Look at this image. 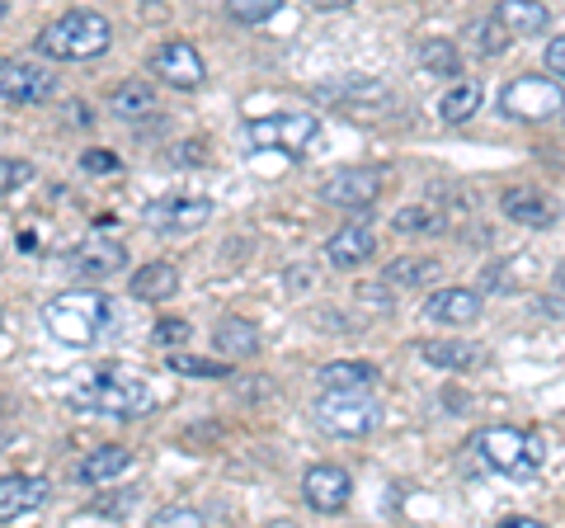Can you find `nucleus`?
<instances>
[{
	"instance_id": "412c9836",
	"label": "nucleus",
	"mask_w": 565,
	"mask_h": 528,
	"mask_svg": "<svg viewBox=\"0 0 565 528\" xmlns=\"http://www.w3.org/2000/svg\"><path fill=\"white\" fill-rule=\"evenodd\" d=\"M494 14L514 29V39H537V33H546V24H552V14H546L542 0H500Z\"/></svg>"
},
{
	"instance_id": "f8f14e48",
	"label": "nucleus",
	"mask_w": 565,
	"mask_h": 528,
	"mask_svg": "<svg viewBox=\"0 0 565 528\" xmlns=\"http://www.w3.org/2000/svg\"><path fill=\"white\" fill-rule=\"evenodd\" d=\"M377 193H382V175L377 170H334L330 180L321 184V199L330 203V208H367V203H377Z\"/></svg>"
},
{
	"instance_id": "c756f323",
	"label": "nucleus",
	"mask_w": 565,
	"mask_h": 528,
	"mask_svg": "<svg viewBox=\"0 0 565 528\" xmlns=\"http://www.w3.org/2000/svg\"><path fill=\"white\" fill-rule=\"evenodd\" d=\"M438 226V213L434 208H401V213L392 218V232H401V236H419V232H434Z\"/></svg>"
},
{
	"instance_id": "0eeeda50",
	"label": "nucleus",
	"mask_w": 565,
	"mask_h": 528,
	"mask_svg": "<svg viewBox=\"0 0 565 528\" xmlns=\"http://www.w3.org/2000/svg\"><path fill=\"white\" fill-rule=\"evenodd\" d=\"M500 109L504 118H519V123H546L565 114V85L561 76H519L500 91Z\"/></svg>"
},
{
	"instance_id": "37998d69",
	"label": "nucleus",
	"mask_w": 565,
	"mask_h": 528,
	"mask_svg": "<svg viewBox=\"0 0 565 528\" xmlns=\"http://www.w3.org/2000/svg\"><path fill=\"white\" fill-rule=\"evenodd\" d=\"M141 6H166V0H141Z\"/></svg>"
},
{
	"instance_id": "72a5a7b5",
	"label": "nucleus",
	"mask_w": 565,
	"mask_h": 528,
	"mask_svg": "<svg viewBox=\"0 0 565 528\" xmlns=\"http://www.w3.org/2000/svg\"><path fill=\"white\" fill-rule=\"evenodd\" d=\"M151 524H156V528H170V524L199 528V524H207V515H203V509H193V505H170V509H161V515H156Z\"/></svg>"
},
{
	"instance_id": "5701e85b",
	"label": "nucleus",
	"mask_w": 565,
	"mask_h": 528,
	"mask_svg": "<svg viewBox=\"0 0 565 528\" xmlns=\"http://www.w3.org/2000/svg\"><path fill=\"white\" fill-rule=\"evenodd\" d=\"M109 109H114L122 123H141V118L156 114V95H151L147 81H122L118 91H114V99H109Z\"/></svg>"
},
{
	"instance_id": "c9c22d12",
	"label": "nucleus",
	"mask_w": 565,
	"mask_h": 528,
	"mask_svg": "<svg viewBox=\"0 0 565 528\" xmlns=\"http://www.w3.org/2000/svg\"><path fill=\"white\" fill-rule=\"evenodd\" d=\"M170 161L174 166H203L207 161V142H203V137H189V142H180L170 151Z\"/></svg>"
},
{
	"instance_id": "58836bf2",
	"label": "nucleus",
	"mask_w": 565,
	"mask_h": 528,
	"mask_svg": "<svg viewBox=\"0 0 565 528\" xmlns=\"http://www.w3.org/2000/svg\"><path fill=\"white\" fill-rule=\"evenodd\" d=\"M81 166L85 170H118V156H109V151H85Z\"/></svg>"
},
{
	"instance_id": "bb28decb",
	"label": "nucleus",
	"mask_w": 565,
	"mask_h": 528,
	"mask_svg": "<svg viewBox=\"0 0 565 528\" xmlns=\"http://www.w3.org/2000/svg\"><path fill=\"white\" fill-rule=\"evenodd\" d=\"M212 345H217L222 355H232V359H250L259 349V330L250 321H222L217 336H212Z\"/></svg>"
},
{
	"instance_id": "f704fd0d",
	"label": "nucleus",
	"mask_w": 565,
	"mask_h": 528,
	"mask_svg": "<svg viewBox=\"0 0 565 528\" xmlns=\"http://www.w3.org/2000/svg\"><path fill=\"white\" fill-rule=\"evenodd\" d=\"M0 180H6V193L24 189L33 180V166L29 161H14V156H6V166H0Z\"/></svg>"
},
{
	"instance_id": "2f4dec72",
	"label": "nucleus",
	"mask_w": 565,
	"mask_h": 528,
	"mask_svg": "<svg viewBox=\"0 0 565 528\" xmlns=\"http://www.w3.org/2000/svg\"><path fill=\"white\" fill-rule=\"evenodd\" d=\"M278 6L282 0H226V14H232L236 24H264Z\"/></svg>"
},
{
	"instance_id": "ea45409f",
	"label": "nucleus",
	"mask_w": 565,
	"mask_h": 528,
	"mask_svg": "<svg viewBox=\"0 0 565 528\" xmlns=\"http://www.w3.org/2000/svg\"><path fill=\"white\" fill-rule=\"evenodd\" d=\"M504 528H537V519H527V515H509Z\"/></svg>"
},
{
	"instance_id": "7c9ffc66",
	"label": "nucleus",
	"mask_w": 565,
	"mask_h": 528,
	"mask_svg": "<svg viewBox=\"0 0 565 528\" xmlns=\"http://www.w3.org/2000/svg\"><path fill=\"white\" fill-rule=\"evenodd\" d=\"M170 373H184V378H232L226 363H212L199 355H170Z\"/></svg>"
},
{
	"instance_id": "cd10ccee",
	"label": "nucleus",
	"mask_w": 565,
	"mask_h": 528,
	"mask_svg": "<svg viewBox=\"0 0 565 528\" xmlns=\"http://www.w3.org/2000/svg\"><path fill=\"white\" fill-rule=\"evenodd\" d=\"M419 66L429 76H444V81H452L457 72H462V57H457V47L452 43H444V39H429V43H419Z\"/></svg>"
},
{
	"instance_id": "6e6552de",
	"label": "nucleus",
	"mask_w": 565,
	"mask_h": 528,
	"mask_svg": "<svg viewBox=\"0 0 565 528\" xmlns=\"http://www.w3.org/2000/svg\"><path fill=\"white\" fill-rule=\"evenodd\" d=\"M0 95H6L10 109H33V104H47L57 95V72H47L39 62H6L0 66Z\"/></svg>"
},
{
	"instance_id": "79ce46f5",
	"label": "nucleus",
	"mask_w": 565,
	"mask_h": 528,
	"mask_svg": "<svg viewBox=\"0 0 565 528\" xmlns=\"http://www.w3.org/2000/svg\"><path fill=\"white\" fill-rule=\"evenodd\" d=\"M556 297H565V270H556Z\"/></svg>"
},
{
	"instance_id": "aec40b11",
	"label": "nucleus",
	"mask_w": 565,
	"mask_h": 528,
	"mask_svg": "<svg viewBox=\"0 0 565 528\" xmlns=\"http://www.w3.org/2000/svg\"><path fill=\"white\" fill-rule=\"evenodd\" d=\"M174 288H180V270H174L170 260H151V264H141V270L132 274V297L137 303H161V297H174Z\"/></svg>"
},
{
	"instance_id": "2eb2a0df",
	"label": "nucleus",
	"mask_w": 565,
	"mask_h": 528,
	"mask_svg": "<svg viewBox=\"0 0 565 528\" xmlns=\"http://www.w3.org/2000/svg\"><path fill=\"white\" fill-rule=\"evenodd\" d=\"M500 208H504V218L509 222H523V226H556V203L546 199L542 189H533V184H514V189H504V199H500Z\"/></svg>"
},
{
	"instance_id": "423d86ee",
	"label": "nucleus",
	"mask_w": 565,
	"mask_h": 528,
	"mask_svg": "<svg viewBox=\"0 0 565 528\" xmlns=\"http://www.w3.org/2000/svg\"><path fill=\"white\" fill-rule=\"evenodd\" d=\"M316 137H321V118L307 109H278L245 123V142L255 151H282V156H302Z\"/></svg>"
},
{
	"instance_id": "20e7f679",
	"label": "nucleus",
	"mask_w": 565,
	"mask_h": 528,
	"mask_svg": "<svg viewBox=\"0 0 565 528\" xmlns=\"http://www.w3.org/2000/svg\"><path fill=\"white\" fill-rule=\"evenodd\" d=\"M476 453H481L494 472H504V477H519V482L537 477L542 457H546L542 439L527 434V430H514V425H490V430H481V434H476Z\"/></svg>"
},
{
	"instance_id": "ddd939ff",
	"label": "nucleus",
	"mask_w": 565,
	"mask_h": 528,
	"mask_svg": "<svg viewBox=\"0 0 565 528\" xmlns=\"http://www.w3.org/2000/svg\"><path fill=\"white\" fill-rule=\"evenodd\" d=\"M122 264H128V251H122V241H114V236H90L71 251V270H76L81 278H95V284L118 274Z\"/></svg>"
},
{
	"instance_id": "393cba45",
	"label": "nucleus",
	"mask_w": 565,
	"mask_h": 528,
	"mask_svg": "<svg viewBox=\"0 0 565 528\" xmlns=\"http://www.w3.org/2000/svg\"><path fill=\"white\" fill-rule=\"evenodd\" d=\"M377 368L363 359H334L321 368V387H334V392H359V387H373Z\"/></svg>"
},
{
	"instance_id": "1a4fd4ad",
	"label": "nucleus",
	"mask_w": 565,
	"mask_h": 528,
	"mask_svg": "<svg viewBox=\"0 0 565 528\" xmlns=\"http://www.w3.org/2000/svg\"><path fill=\"white\" fill-rule=\"evenodd\" d=\"M151 72L161 76L170 91H199L203 76H207V66L199 57V47L184 43V39H170L156 47V57H151Z\"/></svg>"
},
{
	"instance_id": "a19ab883",
	"label": "nucleus",
	"mask_w": 565,
	"mask_h": 528,
	"mask_svg": "<svg viewBox=\"0 0 565 528\" xmlns=\"http://www.w3.org/2000/svg\"><path fill=\"white\" fill-rule=\"evenodd\" d=\"M321 10H344V6H353V0H316Z\"/></svg>"
},
{
	"instance_id": "6ab92c4d",
	"label": "nucleus",
	"mask_w": 565,
	"mask_h": 528,
	"mask_svg": "<svg viewBox=\"0 0 565 528\" xmlns=\"http://www.w3.org/2000/svg\"><path fill=\"white\" fill-rule=\"evenodd\" d=\"M373 251H377V241H373V232H367L363 222H349V226H340V232L326 241V260L340 264V270H349V264H363Z\"/></svg>"
},
{
	"instance_id": "9d476101",
	"label": "nucleus",
	"mask_w": 565,
	"mask_h": 528,
	"mask_svg": "<svg viewBox=\"0 0 565 528\" xmlns=\"http://www.w3.org/2000/svg\"><path fill=\"white\" fill-rule=\"evenodd\" d=\"M321 99H330V104H340L344 114H386L396 104V95L386 91V81H377V76H349V81H334V85H326L321 91Z\"/></svg>"
},
{
	"instance_id": "b1692460",
	"label": "nucleus",
	"mask_w": 565,
	"mask_h": 528,
	"mask_svg": "<svg viewBox=\"0 0 565 528\" xmlns=\"http://www.w3.org/2000/svg\"><path fill=\"white\" fill-rule=\"evenodd\" d=\"M382 278L392 288H424L429 278H438V260H429V255H396L382 270Z\"/></svg>"
},
{
	"instance_id": "c85d7f7f",
	"label": "nucleus",
	"mask_w": 565,
	"mask_h": 528,
	"mask_svg": "<svg viewBox=\"0 0 565 528\" xmlns=\"http://www.w3.org/2000/svg\"><path fill=\"white\" fill-rule=\"evenodd\" d=\"M467 33H471L476 52H486V57H494V52H504V47H509V39H514V29H509V24L500 20V14H494V20H481V24H471Z\"/></svg>"
},
{
	"instance_id": "9b49d317",
	"label": "nucleus",
	"mask_w": 565,
	"mask_h": 528,
	"mask_svg": "<svg viewBox=\"0 0 565 528\" xmlns=\"http://www.w3.org/2000/svg\"><path fill=\"white\" fill-rule=\"evenodd\" d=\"M302 496H307L311 509H321V515H340V509L349 505V496H353V477L334 463H316L302 477Z\"/></svg>"
},
{
	"instance_id": "f3484780",
	"label": "nucleus",
	"mask_w": 565,
	"mask_h": 528,
	"mask_svg": "<svg viewBox=\"0 0 565 528\" xmlns=\"http://www.w3.org/2000/svg\"><path fill=\"white\" fill-rule=\"evenodd\" d=\"M128 467H132V453L128 448H122V444H104V448H90V453L81 457L76 477H81V486H104V482L122 477Z\"/></svg>"
},
{
	"instance_id": "39448f33",
	"label": "nucleus",
	"mask_w": 565,
	"mask_h": 528,
	"mask_svg": "<svg viewBox=\"0 0 565 528\" xmlns=\"http://www.w3.org/2000/svg\"><path fill=\"white\" fill-rule=\"evenodd\" d=\"M316 425L334 439H363L382 425V406L367 397V387H359V392L321 387V397H316Z\"/></svg>"
},
{
	"instance_id": "e433bc0d",
	"label": "nucleus",
	"mask_w": 565,
	"mask_h": 528,
	"mask_svg": "<svg viewBox=\"0 0 565 528\" xmlns=\"http://www.w3.org/2000/svg\"><path fill=\"white\" fill-rule=\"evenodd\" d=\"M156 345H184L189 340V321H180V316H174V321H156V336H151Z\"/></svg>"
},
{
	"instance_id": "4468645a",
	"label": "nucleus",
	"mask_w": 565,
	"mask_h": 528,
	"mask_svg": "<svg viewBox=\"0 0 565 528\" xmlns=\"http://www.w3.org/2000/svg\"><path fill=\"white\" fill-rule=\"evenodd\" d=\"M212 218V203L207 199H161V203H147L141 222L156 226V232H193Z\"/></svg>"
},
{
	"instance_id": "f03ea898",
	"label": "nucleus",
	"mask_w": 565,
	"mask_h": 528,
	"mask_svg": "<svg viewBox=\"0 0 565 528\" xmlns=\"http://www.w3.org/2000/svg\"><path fill=\"white\" fill-rule=\"evenodd\" d=\"M114 321H118L114 303L95 288H71V293H57L43 303V330L52 340L76 345V349L104 340L114 330Z\"/></svg>"
},
{
	"instance_id": "4c0bfd02",
	"label": "nucleus",
	"mask_w": 565,
	"mask_h": 528,
	"mask_svg": "<svg viewBox=\"0 0 565 528\" xmlns=\"http://www.w3.org/2000/svg\"><path fill=\"white\" fill-rule=\"evenodd\" d=\"M546 72L565 81V33H561V39L546 43Z\"/></svg>"
},
{
	"instance_id": "a211bd4d",
	"label": "nucleus",
	"mask_w": 565,
	"mask_h": 528,
	"mask_svg": "<svg viewBox=\"0 0 565 528\" xmlns=\"http://www.w3.org/2000/svg\"><path fill=\"white\" fill-rule=\"evenodd\" d=\"M47 500V482L43 477H6L0 482V519L14 524L29 509H39Z\"/></svg>"
},
{
	"instance_id": "473e14b6",
	"label": "nucleus",
	"mask_w": 565,
	"mask_h": 528,
	"mask_svg": "<svg viewBox=\"0 0 565 528\" xmlns=\"http://www.w3.org/2000/svg\"><path fill=\"white\" fill-rule=\"evenodd\" d=\"M132 505H137V490H122V496H109V500H95L85 515H95V519H128L132 515Z\"/></svg>"
},
{
	"instance_id": "4be33fe9",
	"label": "nucleus",
	"mask_w": 565,
	"mask_h": 528,
	"mask_svg": "<svg viewBox=\"0 0 565 528\" xmlns=\"http://www.w3.org/2000/svg\"><path fill=\"white\" fill-rule=\"evenodd\" d=\"M419 359L444 368V373H462V368H471L481 359V349L467 345V340H429V345H419Z\"/></svg>"
},
{
	"instance_id": "f257e3e1",
	"label": "nucleus",
	"mask_w": 565,
	"mask_h": 528,
	"mask_svg": "<svg viewBox=\"0 0 565 528\" xmlns=\"http://www.w3.org/2000/svg\"><path fill=\"white\" fill-rule=\"evenodd\" d=\"M66 401L90 415H147L156 392L147 378L128 373V368H81V378L66 387Z\"/></svg>"
},
{
	"instance_id": "dca6fc26",
	"label": "nucleus",
	"mask_w": 565,
	"mask_h": 528,
	"mask_svg": "<svg viewBox=\"0 0 565 528\" xmlns=\"http://www.w3.org/2000/svg\"><path fill=\"white\" fill-rule=\"evenodd\" d=\"M424 316L444 326H471L481 316V293L476 288H438L429 303H424Z\"/></svg>"
},
{
	"instance_id": "7ed1b4c3",
	"label": "nucleus",
	"mask_w": 565,
	"mask_h": 528,
	"mask_svg": "<svg viewBox=\"0 0 565 528\" xmlns=\"http://www.w3.org/2000/svg\"><path fill=\"white\" fill-rule=\"evenodd\" d=\"M114 43V24L95 10H66L39 33V52L52 62H95Z\"/></svg>"
},
{
	"instance_id": "a878e982",
	"label": "nucleus",
	"mask_w": 565,
	"mask_h": 528,
	"mask_svg": "<svg viewBox=\"0 0 565 528\" xmlns=\"http://www.w3.org/2000/svg\"><path fill=\"white\" fill-rule=\"evenodd\" d=\"M476 109H481V81H457L452 91L438 99V118L444 123H467Z\"/></svg>"
}]
</instances>
